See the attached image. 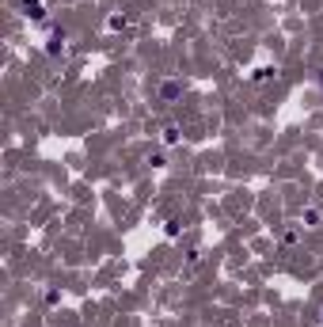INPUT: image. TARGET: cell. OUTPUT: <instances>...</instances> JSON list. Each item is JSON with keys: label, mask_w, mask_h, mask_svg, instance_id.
<instances>
[{"label": "cell", "mask_w": 323, "mask_h": 327, "mask_svg": "<svg viewBox=\"0 0 323 327\" xmlns=\"http://www.w3.org/2000/svg\"><path fill=\"white\" fill-rule=\"evenodd\" d=\"M23 8H27V16H42L38 12V0H23Z\"/></svg>", "instance_id": "2"}, {"label": "cell", "mask_w": 323, "mask_h": 327, "mask_svg": "<svg viewBox=\"0 0 323 327\" xmlns=\"http://www.w3.org/2000/svg\"><path fill=\"white\" fill-rule=\"evenodd\" d=\"M160 95H164V99H175V95H179V84H164Z\"/></svg>", "instance_id": "1"}, {"label": "cell", "mask_w": 323, "mask_h": 327, "mask_svg": "<svg viewBox=\"0 0 323 327\" xmlns=\"http://www.w3.org/2000/svg\"><path fill=\"white\" fill-rule=\"evenodd\" d=\"M164 141H168V145H171V141H179V129L168 126V129H164Z\"/></svg>", "instance_id": "3"}]
</instances>
